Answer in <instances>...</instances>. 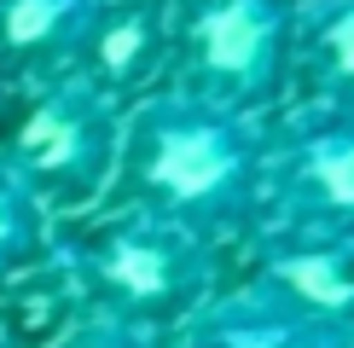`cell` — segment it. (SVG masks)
<instances>
[{"mask_svg": "<svg viewBox=\"0 0 354 348\" xmlns=\"http://www.w3.org/2000/svg\"><path fill=\"white\" fill-rule=\"evenodd\" d=\"M140 180L180 215H232L256 180V139L244 116L209 99H174L145 110Z\"/></svg>", "mask_w": 354, "mask_h": 348, "instance_id": "cell-1", "label": "cell"}, {"mask_svg": "<svg viewBox=\"0 0 354 348\" xmlns=\"http://www.w3.org/2000/svg\"><path fill=\"white\" fill-rule=\"evenodd\" d=\"M290 12L285 0H209L192 18V70L209 105L239 110L279 81Z\"/></svg>", "mask_w": 354, "mask_h": 348, "instance_id": "cell-2", "label": "cell"}, {"mask_svg": "<svg viewBox=\"0 0 354 348\" xmlns=\"http://www.w3.org/2000/svg\"><path fill=\"white\" fill-rule=\"evenodd\" d=\"M290 209L302 244L354 255V116L302 139L290 168Z\"/></svg>", "mask_w": 354, "mask_h": 348, "instance_id": "cell-3", "label": "cell"}, {"mask_svg": "<svg viewBox=\"0 0 354 348\" xmlns=\"http://www.w3.org/2000/svg\"><path fill=\"white\" fill-rule=\"evenodd\" d=\"M99 279H105L116 296L140 302V308H157V302H180L186 290L203 279V267L174 232L128 226L99 250Z\"/></svg>", "mask_w": 354, "mask_h": 348, "instance_id": "cell-4", "label": "cell"}, {"mask_svg": "<svg viewBox=\"0 0 354 348\" xmlns=\"http://www.w3.org/2000/svg\"><path fill=\"white\" fill-rule=\"evenodd\" d=\"M18 157L35 174H53V180L87 174L105 157V116H99V105H87L82 93L47 99V105L29 110V122L18 128Z\"/></svg>", "mask_w": 354, "mask_h": 348, "instance_id": "cell-5", "label": "cell"}, {"mask_svg": "<svg viewBox=\"0 0 354 348\" xmlns=\"http://www.w3.org/2000/svg\"><path fill=\"white\" fill-rule=\"evenodd\" d=\"M209 348H354V325L308 313L290 296L268 290V296L239 302V308L221 313Z\"/></svg>", "mask_w": 354, "mask_h": 348, "instance_id": "cell-6", "label": "cell"}, {"mask_svg": "<svg viewBox=\"0 0 354 348\" xmlns=\"http://www.w3.org/2000/svg\"><path fill=\"white\" fill-rule=\"evenodd\" d=\"M354 255L343 250H319V244H290L268 261V290L290 296L308 313H326L354 325Z\"/></svg>", "mask_w": 354, "mask_h": 348, "instance_id": "cell-7", "label": "cell"}, {"mask_svg": "<svg viewBox=\"0 0 354 348\" xmlns=\"http://www.w3.org/2000/svg\"><path fill=\"white\" fill-rule=\"evenodd\" d=\"M87 29H99L93 0H6V12H0V35L18 52L64 47V41L87 35Z\"/></svg>", "mask_w": 354, "mask_h": 348, "instance_id": "cell-8", "label": "cell"}, {"mask_svg": "<svg viewBox=\"0 0 354 348\" xmlns=\"http://www.w3.org/2000/svg\"><path fill=\"white\" fill-rule=\"evenodd\" d=\"M314 58L326 87L343 105H354V0H331V12L314 29Z\"/></svg>", "mask_w": 354, "mask_h": 348, "instance_id": "cell-9", "label": "cell"}, {"mask_svg": "<svg viewBox=\"0 0 354 348\" xmlns=\"http://www.w3.org/2000/svg\"><path fill=\"white\" fill-rule=\"evenodd\" d=\"M145 47H151V23L145 18H116V23L93 29V52H99V70L105 76H128L145 58Z\"/></svg>", "mask_w": 354, "mask_h": 348, "instance_id": "cell-10", "label": "cell"}, {"mask_svg": "<svg viewBox=\"0 0 354 348\" xmlns=\"http://www.w3.org/2000/svg\"><path fill=\"white\" fill-rule=\"evenodd\" d=\"M24 238H29V209H24L18 186H6V180H0V255H12Z\"/></svg>", "mask_w": 354, "mask_h": 348, "instance_id": "cell-11", "label": "cell"}, {"mask_svg": "<svg viewBox=\"0 0 354 348\" xmlns=\"http://www.w3.org/2000/svg\"><path fill=\"white\" fill-rule=\"evenodd\" d=\"M87 348H145V342H134V337H116V331H111V337H93Z\"/></svg>", "mask_w": 354, "mask_h": 348, "instance_id": "cell-12", "label": "cell"}]
</instances>
